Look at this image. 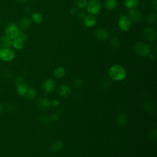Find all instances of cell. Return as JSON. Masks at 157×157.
I'll return each mask as SVG.
<instances>
[{
	"label": "cell",
	"mask_w": 157,
	"mask_h": 157,
	"mask_svg": "<svg viewBox=\"0 0 157 157\" xmlns=\"http://www.w3.org/2000/svg\"><path fill=\"white\" fill-rule=\"evenodd\" d=\"M109 77L116 81L124 80L126 77V71L121 65L114 64L112 66L108 71Z\"/></svg>",
	"instance_id": "cell-1"
},
{
	"label": "cell",
	"mask_w": 157,
	"mask_h": 157,
	"mask_svg": "<svg viewBox=\"0 0 157 157\" xmlns=\"http://www.w3.org/2000/svg\"><path fill=\"white\" fill-rule=\"evenodd\" d=\"M134 50L135 53L140 56H147V55L150 53L151 48L147 42L139 41L136 42L134 45Z\"/></svg>",
	"instance_id": "cell-2"
},
{
	"label": "cell",
	"mask_w": 157,
	"mask_h": 157,
	"mask_svg": "<svg viewBox=\"0 0 157 157\" xmlns=\"http://www.w3.org/2000/svg\"><path fill=\"white\" fill-rule=\"evenodd\" d=\"M15 56V52L10 47H2L0 48V59L2 61H12L14 59Z\"/></svg>",
	"instance_id": "cell-3"
},
{
	"label": "cell",
	"mask_w": 157,
	"mask_h": 157,
	"mask_svg": "<svg viewBox=\"0 0 157 157\" xmlns=\"http://www.w3.org/2000/svg\"><path fill=\"white\" fill-rule=\"evenodd\" d=\"M86 9L89 14L96 15L101 9V3L99 0H90L88 1Z\"/></svg>",
	"instance_id": "cell-4"
},
{
	"label": "cell",
	"mask_w": 157,
	"mask_h": 157,
	"mask_svg": "<svg viewBox=\"0 0 157 157\" xmlns=\"http://www.w3.org/2000/svg\"><path fill=\"white\" fill-rule=\"evenodd\" d=\"M19 27L15 23H10L6 26L4 29L5 35L12 39V40L18 37L20 34Z\"/></svg>",
	"instance_id": "cell-5"
},
{
	"label": "cell",
	"mask_w": 157,
	"mask_h": 157,
	"mask_svg": "<svg viewBox=\"0 0 157 157\" xmlns=\"http://www.w3.org/2000/svg\"><path fill=\"white\" fill-rule=\"evenodd\" d=\"M118 25L121 31L126 32L128 31L131 27V21L128 16L122 15L118 20Z\"/></svg>",
	"instance_id": "cell-6"
},
{
	"label": "cell",
	"mask_w": 157,
	"mask_h": 157,
	"mask_svg": "<svg viewBox=\"0 0 157 157\" xmlns=\"http://www.w3.org/2000/svg\"><path fill=\"white\" fill-rule=\"evenodd\" d=\"M142 35L144 38L149 42H153L154 41L156 38V30L151 27V26H147L144 28Z\"/></svg>",
	"instance_id": "cell-7"
},
{
	"label": "cell",
	"mask_w": 157,
	"mask_h": 157,
	"mask_svg": "<svg viewBox=\"0 0 157 157\" xmlns=\"http://www.w3.org/2000/svg\"><path fill=\"white\" fill-rule=\"evenodd\" d=\"M128 17L131 21L138 23L142 20L143 15L142 12L140 10L135 8L132 9H129L128 10Z\"/></svg>",
	"instance_id": "cell-8"
},
{
	"label": "cell",
	"mask_w": 157,
	"mask_h": 157,
	"mask_svg": "<svg viewBox=\"0 0 157 157\" xmlns=\"http://www.w3.org/2000/svg\"><path fill=\"white\" fill-rule=\"evenodd\" d=\"M42 87L43 90L47 93H52L55 87V83L53 79L51 78H47L45 79L44 82L42 83Z\"/></svg>",
	"instance_id": "cell-9"
},
{
	"label": "cell",
	"mask_w": 157,
	"mask_h": 157,
	"mask_svg": "<svg viewBox=\"0 0 157 157\" xmlns=\"http://www.w3.org/2000/svg\"><path fill=\"white\" fill-rule=\"evenodd\" d=\"M94 37L101 41L106 40L109 36L108 31L104 28H99L96 29L94 32Z\"/></svg>",
	"instance_id": "cell-10"
},
{
	"label": "cell",
	"mask_w": 157,
	"mask_h": 157,
	"mask_svg": "<svg viewBox=\"0 0 157 157\" xmlns=\"http://www.w3.org/2000/svg\"><path fill=\"white\" fill-rule=\"evenodd\" d=\"M84 25L87 28H92L95 26L96 23V19L94 15H86L85 17L83 20Z\"/></svg>",
	"instance_id": "cell-11"
},
{
	"label": "cell",
	"mask_w": 157,
	"mask_h": 157,
	"mask_svg": "<svg viewBox=\"0 0 157 157\" xmlns=\"http://www.w3.org/2000/svg\"><path fill=\"white\" fill-rule=\"evenodd\" d=\"M50 101L47 98H40L37 101V105L41 110L48 109L50 107Z\"/></svg>",
	"instance_id": "cell-12"
},
{
	"label": "cell",
	"mask_w": 157,
	"mask_h": 157,
	"mask_svg": "<svg viewBox=\"0 0 157 157\" xmlns=\"http://www.w3.org/2000/svg\"><path fill=\"white\" fill-rule=\"evenodd\" d=\"M13 40L8 36L4 35L0 39V45L2 47H10L12 45Z\"/></svg>",
	"instance_id": "cell-13"
},
{
	"label": "cell",
	"mask_w": 157,
	"mask_h": 157,
	"mask_svg": "<svg viewBox=\"0 0 157 157\" xmlns=\"http://www.w3.org/2000/svg\"><path fill=\"white\" fill-rule=\"evenodd\" d=\"M28 88V87L23 82L16 85V89H17V94L19 96H25V94L27 92Z\"/></svg>",
	"instance_id": "cell-14"
},
{
	"label": "cell",
	"mask_w": 157,
	"mask_h": 157,
	"mask_svg": "<svg viewBox=\"0 0 157 157\" xmlns=\"http://www.w3.org/2000/svg\"><path fill=\"white\" fill-rule=\"evenodd\" d=\"M58 93L62 97H66L71 93V88L66 85H62L58 88Z\"/></svg>",
	"instance_id": "cell-15"
},
{
	"label": "cell",
	"mask_w": 157,
	"mask_h": 157,
	"mask_svg": "<svg viewBox=\"0 0 157 157\" xmlns=\"http://www.w3.org/2000/svg\"><path fill=\"white\" fill-rule=\"evenodd\" d=\"M31 25V20H30V18H29L27 17H23L19 22L20 28L22 29H26L28 28Z\"/></svg>",
	"instance_id": "cell-16"
},
{
	"label": "cell",
	"mask_w": 157,
	"mask_h": 157,
	"mask_svg": "<svg viewBox=\"0 0 157 157\" xmlns=\"http://www.w3.org/2000/svg\"><path fill=\"white\" fill-rule=\"evenodd\" d=\"M118 2L117 0H105L104 2V7L107 10H112L117 6Z\"/></svg>",
	"instance_id": "cell-17"
},
{
	"label": "cell",
	"mask_w": 157,
	"mask_h": 157,
	"mask_svg": "<svg viewBox=\"0 0 157 157\" xmlns=\"http://www.w3.org/2000/svg\"><path fill=\"white\" fill-rule=\"evenodd\" d=\"M65 74H66L65 69L61 66L56 67L53 71V75L56 78H63L65 75Z\"/></svg>",
	"instance_id": "cell-18"
},
{
	"label": "cell",
	"mask_w": 157,
	"mask_h": 157,
	"mask_svg": "<svg viewBox=\"0 0 157 157\" xmlns=\"http://www.w3.org/2000/svg\"><path fill=\"white\" fill-rule=\"evenodd\" d=\"M139 3V0H124V5L128 9L136 8Z\"/></svg>",
	"instance_id": "cell-19"
},
{
	"label": "cell",
	"mask_w": 157,
	"mask_h": 157,
	"mask_svg": "<svg viewBox=\"0 0 157 157\" xmlns=\"http://www.w3.org/2000/svg\"><path fill=\"white\" fill-rule=\"evenodd\" d=\"M24 42H25L23 40H22L20 39H19L18 37H17V38L13 40L12 46L15 49L21 50L24 47Z\"/></svg>",
	"instance_id": "cell-20"
},
{
	"label": "cell",
	"mask_w": 157,
	"mask_h": 157,
	"mask_svg": "<svg viewBox=\"0 0 157 157\" xmlns=\"http://www.w3.org/2000/svg\"><path fill=\"white\" fill-rule=\"evenodd\" d=\"M31 20L35 23L39 24L43 21V15L38 12H34L31 15Z\"/></svg>",
	"instance_id": "cell-21"
},
{
	"label": "cell",
	"mask_w": 157,
	"mask_h": 157,
	"mask_svg": "<svg viewBox=\"0 0 157 157\" xmlns=\"http://www.w3.org/2000/svg\"><path fill=\"white\" fill-rule=\"evenodd\" d=\"M88 0H74L75 7L78 9H83L86 7Z\"/></svg>",
	"instance_id": "cell-22"
},
{
	"label": "cell",
	"mask_w": 157,
	"mask_h": 157,
	"mask_svg": "<svg viewBox=\"0 0 157 157\" xmlns=\"http://www.w3.org/2000/svg\"><path fill=\"white\" fill-rule=\"evenodd\" d=\"M36 96V91L33 88H28L27 92L25 94V96L28 99H34Z\"/></svg>",
	"instance_id": "cell-23"
},
{
	"label": "cell",
	"mask_w": 157,
	"mask_h": 157,
	"mask_svg": "<svg viewBox=\"0 0 157 157\" xmlns=\"http://www.w3.org/2000/svg\"><path fill=\"white\" fill-rule=\"evenodd\" d=\"M127 121V117L124 113L119 114L117 117V122L120 125H124Z\"/></svg>",
	"instance_id": "cell-24"
},
{
	"label": "cell",
	"mask_w": 157,
	"mask_h": 157,
	"mask_svg": "<svg viewBox=\"0 0 157 157\" xmlns=\"http://www.w3.org/2000/svg\"><path fill=\"white\" fill-rule=\"evenodd\" d=\"M63 148V144L61 141L59 140H57V141H55L52 145V147H51V148L52 150L53 151H59L61 150V148Z\"/></svg>",
	"instance_id": "cell-25"
},
{
	"label": "cell",
	"mask_w": 157,
	"mask_h": 157,
	"mask_svg": "<svg viewBox=\"0 0 157 157\" xmlns=\"http://www.w3.org/2000/svg\"><path fill=\"white\" fill-rule=\"evenodd\" d=\"M156 17H157V15H156V12H150L147 14L146 20H147V21H148V23H152L156 20Z\"/></svg>",
	"instance_id": "cell-26"
},
{
	"label": "cell",
	"mask_w": 157,
	"mask_h": 157,
	"mask_svg": "<svg viewBox=\"0 0 157 157\" xmlns=\"http://www.w3.org/2000/svg\"><path fill=\"white\" fill-rule=\"evenodd\" d=\"M119 44H120V42H119L118 39L117 37H113L111 38L110 45H111L112 47H113L114 48H117L118 47Z\"/></svg>",
	"instance_id": "cell-27"
},
{
	"label": "cell",
	"mask_w": 157,
	"mask_h": 157,
	"mask_svg": "<svg viewBox=\"0 0 157 157\" xmlns=\"http://www.w3.org/2000/svg\"><path fill=\"white\" fill-rule=\"evenodd\" d=\"M18 37L19 38V39H20L21 40H23L24 42L26 40V39H27V36H26V34L25 33H23V32H20V34H19V35H18Z\"/></svg>",
	"instance_id": "cell-28"
},
{
	"label": "cell",
	"mask_w": 157,
	"mask_h": 157,
	"mask_svg": "<svg viewBox=\"0 0 157 157\" xmlns=\"http://www.w3.org/2000/svg\"><path fill=\"white\" fill-rule=\"evenodd\" d=\"M73 83L76 86H80L82 85V80L80 78H75L74 80L73 81Z\"/></svg>",
	"instance_id": "cell-29"
},
{
	"label": "cell",
	"mask_w": 157,
	"mask_h": 157,
	"mask_svg": "<svg viewBox=\"0 0 157 157\" xmlns=\"http://www.w3.org/2000/svg\"><path fill=\"white\" fill-rule=\"evenodd\" d=\"M69 12L71 15H75L78 13V9H77L76 7H72L71 8V9L69 10Z\"/></svg>",
	"instance_id": "cell-30"
},
{
	"label": "cell",
	"mask_w": 157,
	"mask_h": 157,
	"mask_svg": "<svg viewBox=\"0 0 157 157\" xmlns=\"http://www.w3.org/2000/svg\"><path fill=\"white\" fill-rule=\"evenodd\" d=\"M77 14V18L82 20L84 19V18L86 16V14L84 12H78Z\"/></svg>",
	"instance_id": "cell-31"
},
{
	"label": "cell",
	"mask_w": 157,
	"mask_h": 157,
	"mask_svg": "<svg viewBox=\"0 0 157 157\" xmlns=\"http://www.w3.org/2000/svg\"><path fill=\"white\" fill-rule=\"evenodd\" d=\"M152 9L156 12L157 10V0H153L151 3Z\"/></svg>",
	"instance_id": "cell-32"
},
{
	"label": "cell",
	"mask_w": 157,
	"mask_h": 157,
	"mask_svg": "<svg viewBox=\"0 0 157 157\" xmlns=\"http://www.w3.org/2000/svg\"><path fill=\"white\" fill-rule=\"evenodd\" d=\"M59 102L56 99L53 100L52 102H51V105L53 107H58L59 105Z\"/></svg>",
	"instance_id": "cell-33"
},
{
	"label": "cell",
	"mask_w": 157,
	"mask_h": 157,
	"mask_svg": "<svg viewBox=\"0 0 157 157\" xmlns=\"http://www.w3.org/2000/svg\"><path fill=\"white\" fill-rule=\"evenodd\" d=\"M59 118V116L57 114H53L52 116V119L54 121H57Z\"/></svg>",
	"instance_id": "cell-34"
},
{
	"label": "cell",
	"mask_w": 157,
	"mask_h": 157,
	"mask_svg": "<svg viewBox=\"0 0 157 157\" xmlns=\"http://www.w3.org/2000/svg\"><path fill=\"white\" fill-rule=\"evenodd\" d=\"M147 56H148V58L150 59H154V58H155V56H154V55H153V54H151V53H149L148 55H147Z\"/></svg>",
	"instance_id": "cell-35"
},
{
	"label": "cell",
	"mask_w": 157,
	"mask_h": 157,
	"mask_svg": "<svg viewBox=\"0 0 157 157\" xmlns=\"http://www.w3.org/2000/svg\"><path fill=\"white\" fill-rule=\"evenodd\" d=\"M2 110H3L2 105L1 104H0V115H1V114L2 113Z\"/></svg>",
	"instance_id": "cell-36"
},
{
	"label": "cell",
	"mask_w": 157,
	"mask_h": 157,
	"mask_svg": "<svg viewBox=\"0 0 157 157\" xmlns=\"http://www.w3.org/2000/svg\"><path fill=\"white\" fill-rule=\"evenodd\" d=\"M18 2H21V3H23V2H26L28 0H17Z\"/></svg>",
	"instance_id": "cell-37"
}]
</instances>
